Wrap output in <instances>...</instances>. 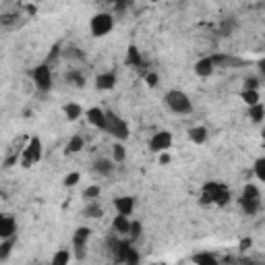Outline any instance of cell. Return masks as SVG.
Wrapping results in <instances>:
<instances>
[{
	"label": "cell",
	"mask_w": 265,
	"mask_h": 265,
	"mask_svg": "<svg viewBox=\"0 0 265 265\" xmlns=\"http://www.w3.org/2000/svg\"><path fill=\"white\" fill-rule=\"evenodd\" d=\"M230 191L228 186H226L224 183H207L203 186V193H201V203H215V205H228L230 203Z\"/></svg>",
	"instance_id": "6da1fadb"
},
{
	"label": "cell",
	"mask_w": 265,
	"mask_h": 265,
	"mask_svg": "<svg viewBox=\"0 0 265 265\" xmlns=\"http://www.w3.org/2000/svg\"><path fill=\"white\" fill-rule=\"evenodd\" d=\"M164 102H166V106L174 112V114H191V112H193L191 98H188L186 93L181 91V89H170L166 93Z\"/></svg>",
	"instance_id": "7a4b0ae2"
},
{
	"label": "cell",
	"mask_w": 265,
	"mask_h": 265,
	"mask_svg": "<svg viewBox=\"0 0 265 265\" xmlns=\"http://www.w3.org/2000/svg\"><path fill=\"white\" fill-rule=\"evenodd\" d=\"M44 156V145H42V139L40 137H31L27 141L25 149L21 151L19 156V162H21V168H31L33 164H37Z\"/></svg>",
	"instance_id": "3957f363"
},
{
	"label": "cell",
	"mask_w": 265,
	"mask_h": 265,
	"mask_svg": "<svg viewBox=\"0 0 265 265\" xmlns=\"http://www.w3.org/2000/svg\"><path fill=\"white\" fill-rule=\"evenodd\" d=\"M31 79H33V85H35V89H37V91L48 93V91L52 89V85H54V77H52L50 64H48V62L37 64L35 69L31 71Z\"/></svg>",
	"instance_id": "277c9868"
},
{
	"label": "cell",
	"mask_w": 265,
	"mask_h": 265,
	"mask_svg": "<svg viewBox=\"0 0 265 265\" xmlns=\"http://www.w3.org/2000/svg\"><path fill=\"white\" fill-rule=\"evenodd\" d=\"M114 29V17L110 13H96L89 21V31L93 37H106Z\"/></svg>",
	"instance_id": "5b68a950"
},
{
	"label": "cell",
	"mask_w": 265,
	"mask_h": 265,
	"mask_svg": "<svg viewBox=\"0 0 265 265\" xmlns=\"http://www.w3.org/2000/svg\"><path fill=\"white\" fill-rule=\"evenodd\" d=\"M104 131L110 132L116 141H127L129 135H131V129H129L127 122L122 118H118L114 112H108V110H106V129Z\"/></svg>",
	"instance_id": "8992f818"
},
{
	"label": "cell",
	"mask_w": 265,
	"mask_h": 265,
	"mask_svg": "<svg viewBox=\"0 0 265 265\" xmlns=\"http://www.w3.org/2000/svg\"><path fill=\"white\" fill-rule=\"evenodd\" d=\"M174 143V137L172 132L168 131H158L151 135L149 139V151H154V154H162V151H168Z\"/></svg>",
	"instance_id": "52a82bcc"
},
{
	"label": "cell",
	"mask_w": 265,
	"mask_h": 265,
	"mask_svg": "<svg viewBox=\"0 0 265 265\" xmlns=\"http://www.w3.org/2000/svg\"><path fill=\"white\" fill-rule=\"evenodd\" d=\"M17 236V220L11 213H0V240Z\"/></svg>",
	"instance_id": "ba28073f"
},
{
	"label": "cell",
	"mask_w": 265,
	"mask_h": 265,
	"mask_svg": "<svg viewBox=\"0 0 265 265\" xmlns=\"http://www.w3.org/2000/svg\"><path fill=\"white\" fill-rule=\"evenodd\" d=\"M85 118H87V122L91 127L96 129H106V110H102L100 106H93L89 110H85Z\"/></svg>",
	"instance_id": "9c48e42d"
},
{
	"label": "cell",
	"mask_w": 265,
	"mask_h": 265,
	"mask_svg": "<svg viewBox=\"0 0 265 265\" xmlns=\"http://www.w3.org/2000/svg\"><path fill=\"white\" fill-rule=\"evenodd\" d=\"M238 203H240L242 213H244V215H249V217L257 215L259 210H261V197H242V195H240Z\"/></svg>",
	"instance_id": "30bf717a"
},
{
	"label": "cell",
	"mask_w": 265,
	"mask_h": 265,
	"mask_svg": "<svg viewBox=\"0 0 265 265\" xmlns=\"http://www.w3.org/2000/svg\"><path fill=\"white\" fill-rule=\"evenodd\" d=\"M213 71H215V64H213L212 56H205V58L195 62V75H197V77L207 79V77H212V75H213Z\"/></svg>",
	"instance_id": "8fae6325"
},
{
	"label": "cell",
	"mask_w": 265,
	"mask_h": 265,
	"mask_svg": "<svg viewBox=\"0 0 265 265\" xmlns=\"http://www.w3.org/2000/svg\"><path fill=\"white\" fill-rule=\"evenodd\" d=\"M116 73H112V71H108V73H100L98 77H96V87L100 89V91H110V89H114L116 87Z\"/></svg>",
	"instance_id": "7c38bea8"
},
{
	"label": "cell",
	"mask_w": 265,
	"mask_h": 265,
	"mask_svg": "<svg viewBox=\"0 0 265 265\" xmlns=\"http://www.w3.org/2000/svg\"><path fill=\"white\" fill-rule=\"evenodd\" d=\"M135 205H137V201H135V197H131V195H122V197L114 199L116 212L122 213V215H131L132 210H135Z\"/></svg>",
	"instance_id": "4fadbf2b"
},
{
	"label": "cell",
	"mask_w": 265,
	"mask_h": 265,
	"mask_svg": "<svg viewBox=\"0 0 265 265\" xmlns=\"http://www.w3.org/2000/svg\"><path fill=\"white\" fill-rule=\"evenodd\" d=\"M89 236H91V228H87V226H79V228L73 232V247H87Z\"/></svg>",
	"instance_id": "5bb4252c"
},
{
	"label": "cell",
	"mask_w": 265,
	"mask_h": 265,
	"mask_svg": "<svg viewBox=\"0 0 265 265\" xmlns=\"http://www.w3.org/2000/svg\"><path fill=\"white\" fill-rule=\"evenodd\" d=\"M207 137H210V132H207V129L203 125H197V127L188 129V139H191L195 145H203L207 141Z\"/></svg>",
	"instance_id": "9a60e30c"
},
{
	"label": "cell",
	"mask_w": 265,
	"mask_h": 265,
	"mask_svg": "<svg viewBox=\"0 0 265 265\" xmlns=\"http://www.w3.org/2000/svg\"><path fill=\"white\" fill-rule=\"evenodd\" d=\"M127 66H132V69H141L143 66V56H141L137 46H129L127 48Z\"/></svg>",
	"instance_id": "2e32d148"
},
{
	"label": "cell",
	"mask_w": 265,
	"mask_h": 265,
	"mask_svg": "<svg viewBox=\"0 0 265 265\" xmlns=\"http://www.w3.org/2000/svg\"><path fill=\"white\" fill-rule=\"evenodd\" d=\"M62 112H64V116L69 122H75V120H79L83 116V108L79 106L77 102H69V104H64L62 106Z\"/></svg>",
	"instance_id": "e0dca14e"
},
{
	"label": "cell",
	"mask_w": 265,
	"mask_h": 265,
	"mask_svg": "<svg viewBox=\"0 0 265 265\" xmlns=\"http://www.w3.org/2000/svg\"><path fill=\"white\" fill-rule=\"evenodd\" d=\"M93 170H96L100 176H110L112 172H114V162L108 158H100L93 162Z\"/></svg>",
	"instance_id": "ac0fdd59"
},
{
	"label": "cell",
	"mask_w": 265,
	"mask_h": 265,
	"mask_svg": "<svg viewBox=\"0 0 265 265\" xmlns=\"http://www.w3.org/2000/svg\"><path fill=\"white\" fill-rule=\"evenodd\" d=\"M129 224H131V220H129V215H122V213H118L114 220H112V232L114 234H127L129 232Z\"/></svg>",
	"instance_id": "d6986e66"
},
{
	"label": "cell",
	"mask_w": 265,
	"mask_h": 265,
	"mask_svg": "<svg viewBox=\"0 0 265 265\" xmlns=\"http://www.w3.org/2000/svg\"><path fill=\"white\" fill-rule=\"evenodd\" d=\"M83 147H85V139H83L81 135H73V137L69 139V143H66V147H64V154H66V156L79 154Z\"/></svg>",
	"instance_id": "ffe728a7"
},
{
	"label": "cell",
	"mask_w": 265,
	"mask_h": 265,
	"mask_svg": "<svg viewBox=\"0 0 265 265\" xmlns=\"http://www.w3.org/2000/svg\"><path fill=\"white\" fill-rule=\"evenodd\" d=\"M83 215L89 217V220H96V217H102V215H104V207L100 205L98 199H96V201H89L87 205H85Z\"/></svg>",
	"instance_id": "44dd1931"
},
{
	"label": "cell",
	"mask_w": 265,
	"mask_h": 265,
	"mask_svg": "<svg viewBox=\"0 0 265 265\" xmlns=\"http://www.w3.org/2000/svg\"><path fill=\"white\" fill-rule=\"evenodd\" d=\"M15 240H17V236H11V238H2V240H0V261H6L8 257H11V253L15 249Z\"/></svg>",
	"instance_id": "7402d4cb"
},
{
	"label": "cell",
	"mask_w": 265,
	"mask_h": 265,
	"mask_svg": "<svg viewBox=\"0 0 265 265\" xmlns=\"http://www.w3.org/2000/svg\"><path fill=\"white\" fill-rule=\"evenodd\" d=\"M64 79H66V83H71L73 87H77V89L85 87V75L81 71H69L64 75Z\"/></svg>",
	"instance_id": "603a6c76"
},
{
	"label": "cell",
	"mask_w": 265,
	"mask_h": 265,
	"mask_svg": "<svg viewBox=\"0 0 265 265\" xmlns=\"http://www.w3.org/2000/svg\"><path fill=\"white\" fill-rule=\"evenodd\" d=\"M249 118L255 122V125H261L263 118H265V106H263V102L255 104V106H249Z\"/></svg>",
	"instance_id": "cb8c5ba5"
},
{
	"label": "cell",
	"mask_w": 265,
	"mask_h": 265,
	"mask_svg": "<svg viewBox=\"0 0 265 265\" xmlns=\"http://www.w3.org/2000/svg\"><path fill=\"white\" fill-rule=\"evenodd\" d=\"M125 159H127V147L122 145V141H116V143L112 145V162L122 164Z\"/></svg>",
	"instance_id": "d4e9b609"
},
{
	"label": "cell",
	"mask_w": 265,
	"mask_h": 265,
	"mask_svg": "<svg viewBox=\"0 0 265 265\" xmlns=\"http://www.w3.org/2000/svg\"><path fill=\"white\" fill-rule=\"evenodd\" d=\"M240 100L247 104V106H255V104L261 102L259 89H242V91H240Z\"/></svg>",
	"instance_id": "484cf974"
},
{
	"label": "cell",
	"mask_w": 265,
	"mask_h": 265,
	"mask_svg": "<svg viewBox=\"0 0 265 265\" xmlns=\"http://www.w3.org/2000/svg\"><path fill=\"white\" fill-rule=\"evenodd\" d=\"M141 234H143V224L137 222V220H132V222L129 224V232H127V236H129L132 242H135V240L141 238Z\"/></svg>",
	"instance_id": "4316f807"
},
{
	"label": "cell",
	"mask_w": 265,
	"mask_h": 265,
	"mask_svg": "<svg viewBox=\"0 0 265 265\" xmlns=\"http://www.w3.org/2000/svg\"><path fill=\"white\" fill-rule=\"evenodd\" d=\"M73 257H71V251L69 249H58L54 253V257H52V265H66Z\"/></svg>",
	"instance_id": "83f0119b"
},
{
	"label": "cell",
	"mask_w": 265,
	"mask_h": 265,
	"mask_svg": "<svg viewBox=\"0 0 265 265\" xmlns=\"http://www.w3.org/2000/svg\"><path fill=\"white\" fill-rule=\"evenodd\" d=\"M253 174L259 183L265 181V158H257L255 159V166H253Z\"/></svg>",
	"instance_id": "f1b7e54d"
},
{
	"label": "cell",
	"mask_w": 265,
	"mask_h": 265,
	"mask_svg": "<svg viewBox=\"0 0 265 265\" xmlns=\"http://www.w3.org/2000/svg\"><path fill=\"white\" fill-rule=\"evenodd\" d=\"M100 195H102V186L100 185H89L83 191V199H87V201H96V199H100Z\"/></svg>",
	"instance_id": "f546056e"
},
{
	"label": "cell",
	"mask_w": 265,
	"mask_h": 265,
	"mask_svg": "<svg viewBox=\"0 0 265 265\" xmlns=\"http://www.w3.org/2000/svg\"><path fill=\"white\" fill-rule=\"evenodd\" d=\"M193 261L195 263H205V265H215L217 263V257H215V255H210V253H199V255H195V257H193Z\"/></svg>",
	"instance_id": "4dcf8cb0"
},
{
	"label": "cell",
	"mask_w": 265,
	"mask_h": 265,
	"mask_svg": "<svg viewBox=\"0 0 265 265\" xmlns=\"http://www.w3.org/2000/svg\"><path fill=\"white\" fill-rule=\"evenodd\" d=\"M242 197H261V188L253 183H247L242 186Z\"/></svg>",
	"instance_id": "1f68e13d"
},
{
	"label": "cell",
	"mask_w": 265,
	"mask_h": 265,
	"mask_svg": "<svg viewBox=\"0 0 265 265\" xmlns=\"http://www.w3.org/2000/svg\"><path fill=\"white\" fill-rule=\"evenodd\" d=\"M79 181H81V174H79V172H71V174H66V176H64L62 185H64L66 188H73V186H77Z\"/></svg>",
	"instance_id": "d6a6232c"
},
{
	"label": "cell",
	"mask_w": 265,
	"mask_h": 265,
	"mask_svg": "<svg viewBox=\"0 0 265 265\" xmlns=\"http://www.w3.org/2000/svg\"><path fill=\"white\" fill-rule=\"evenodd\" d=\"M259 87H261L259 77H247L244 79V89H259Z\"/></svg>",
	"instance_id": "836d02e7"
},
{
	"label": "cell",
	"mask_w": 265,
	"mask_h": 265,
	"mask_svg": "<svg viewBox=\"0 0 265 265\" xmlns=\"http://www.w3.org/2000/svg\"><path fill=\"white\" fill-rule=\"evenodd\" d=\"M145 83L149 85V87H158V83H159V77L156 73H147L145 75Z\"/></svg>",
	"instance_id": "e575fe53"
},
{
	"label": "cell",
	"mask_w": 265,
	"mask_h": 265,
	"mask_svg": "<svg viewBox=\"0 0 265 265\" xmlns=\"http://www.w3.org/2000/svg\"><path fill=\"white\" fill-rule=\"evenodd\" d=\"M17 21V15H2L0 17V23H4V25H11Z\"/></svg>",
	"instance_id": "d590c367"
},
{
	"label": "cell",
	"mask_w": 265,
	"mask_h": 265,
	"mask_svg": "<svg viewBox=\"0 0 265 265\" xmlns=\"http://www.w3.org/2000/svg\"><path fill=\"white\" fill-rule=\"evenodd\" d=\"M170 159H172V158H170L168 151H162V154H159V164H162V166L170 164Z\"/></svg>",
	"instance_id": "8d00e7d4"
},
{
	"label": "cell",
	"mask_w": 265,
	"mask_h": 265,
	"mask_svg": "<svg viewBox=\"0 0 265 265\" xmlns=\"http://www.w3.org/2000/svg\"><path fill=\"white\" fill-rule=\"evenodd\" d=\"M85 249H87V247H75V257H77L79 261L85 259Z\"/></svg>",
	"instance_id": "74e56055"
},
{
	"label": "cell",
	"mask_w": 265,
	"mask_h": 265,
	"mask_svg": "<svg viewBox=\"0 0 265 265\" xmlns=\"http://www.w3.org/2000/svg\"><path fill=\"white\" fill-rule=\"evenodd\" d=\"M253 247V240L251 238H242L240 240V251H247V249H251Z\"/></svg>",
	"instance_id": "f35d334b"
},
{
	"label": "cell",
	"mask_w": 265,
	"mask_h": 265,
	"mask_svg": "<svg viewBox=\"0 0 265 265\" xmlns=\"http://www.w3.org/2000/svg\"><path fill=\"white\" fill-rule=\"evenodd\" d=\"M35 11H37V8H35L33 4H29V6H27V13H29V15H35Z\"/></svg>",
	"instance_id": "ab89813d"
},
{
	"label": "cell",
	"mask_w": 265,
	"mask_h": 265,
	"mask_svg": "<svg viewBox=\"0 0 265 265\" xmlns=\"http://www.w3.org/2000/svg\"><path fill=\"white\" fill-rule=\"evenodd\" d=\"M0 197H2V188H0Z\"/></svg>",
	"instance_id": "60d3db41"
},
{
	"label": "cell",
	"mask_w": 265,
	"mask_h": 265,
	"mask_svg": "<svg viewBox=\"0 0 265 265\" xmlns=\"http://www.w3.org/2000/svg\"><path fill=\"white\" fill-rule=\"evenodd\" d=\"M151 2H159V0H151Z\"/></svg>",
	"instance_id": "b9f144b4"
},
{
	"label": "cell",
	"mask_w": 265,
	"mask_h": 265,
	"mask_svg": "<svg viewBox=\"0 0 265 265\" xmlns=\"http://www.w3.org/2000/svg\"><path fill=\"white\" fill-rule=\"evenodd\" d=\"M37 2H40V0H37Z\"/></svg>",
	"instance_id": "7bdbcfd3"
}]
</instances>
